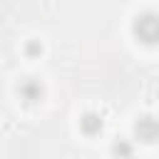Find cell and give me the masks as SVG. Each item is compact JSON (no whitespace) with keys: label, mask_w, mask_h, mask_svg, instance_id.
Listing matches in <instances>:
<instances>
[{"label":"cell","mask_w":159,"mask_h":159,"mask_svg":"<svg viewBox=\"0 0 159 159\" xmlns=\"http://www.w3.org/2000/svg\"><path fill=\"white\" fill-rule=\"evenodd\" d=\"M134 35L144 42V45H154L157 37H159V22H157V15L154 12H144L137 17L134 22Z\"/></svg>","instance_id":"obj_1"},{"label":"cell","mask_w":159,"mask_h":159,"mask_svg":"<svg viewBox=\"0 0 159 159\" xmlns=\"http://www.w3.org/2000/svg\"><path fill=\"white\" fill-rule=\"evenodd\" d=\"M80 127H82V132L84 134H97V132H102V117L99 114H94V112H87L82 119H80Z\"/></svg>","instance_id":"obj_2"},{"label":"cell","mask_w":159,"mask_h":159,"mask_svg":"<svg viewBox=\"0 0 159 159\" xmlns=\"http://www.w3.org/2000/svg\"><path fill=\"white\" fill-rule=\"evenodd\" d=\"M137 134H139V139H144V142H154V139H157V122H154L152 117L139 119V124H137Z\"/></svg>","instance_id":"obj_3"},{"label":"cell","mask_w":159,"mask_h":159,"mask_svg":"<svg viewBox=\"0 0 159 159\" xmlns=\"http://www.w3.org/2000/svg\"><path fill=\"white\" fill-rule=\"evenodd\" d=\"M20 94L25 97V102H37L42 97V87L37 82H22L20 84Z\"/></svg>","instance_id":"obj_4"}]
</instances>
